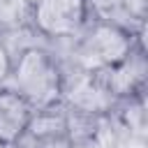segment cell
<instances>
[{
  "instance_id": "obj_2",
  "label": "cell",
  "mask_w": 148,
  "mask_h": 148,
  "mask_svg": "<svg viewBox=\"0 0 148 148\" xmlns=\"http://www.w3.org/2000/svg\"><path fill=\"white\" fill-rule=\"evenodd\" d=\"M72 42V67L76 69H106L120 62L139 42H143V32H132L113 21L90 16L86 25Z\"/></svg>"
},
{
  "instance_id": "obj_3",
  "label": "cell",
  "mask_w": 148,
  "mask_h": 148,
  "mask_svg": "<svg viewBox=\"0 0 148 148\" xmlns=\"http://www.w3.org/2000/svg\"><path fill=\"white\" fill-rule=\"evenodd\" d=\"M88 18V0H30L28 7L32 32L49 42L74 39Z\"/></svg>"
},
{
  "instance_id": "obj_7",
  "label": "cell",
  "mask_w": 148,
  "mask_h": 148,
  "mask_svg": "<svg viewBox=\"0 0 148 148\" xmlns=\"http://www.w3.org/2000/svg\"><path fill=\"white\" fill-rule=\"evenodd\" d=\"M90 16L113 21L132 32H143L146 0H88Z\"/></svg>"
},
{
  "instance_id": "obj_4",
  "label": "cell",
  "mask_w": 148,
  "mask_h": 148,
  "mask_svg": "<svg viewBox=\"0 0 148 148\" xmlns=\"http://www.w3.org/2000/svg\"><path fill=\"white\" fill-rule=\"evenodd\" d=\"M97 74L118 104L127 99H143L146 81H148V60H146L143 42H139L120 62L106 69H97Z\"/></svg>"
},
{
  "instance_id": "obj_9",
  "label": "cell",
  "mask_w": 148,
  "mask_h": 148,
  "mask_svg": "<svg viewBox=\"0 0 148 148\" xmlns=\"http://www.w3.org/2000/svg\"><path fill=\"white\" fill-rule=\"evenodd\" d=\"M12 148H32V143H30V141H25V139H21V141H18L16 146H12Z\"/></svg>"
},
{
  "instance_id": "obj_10",
  "label": "cell",
  "mask_w": 148,
  "mask_h": 148,
  "mask_svg": "<svg viewBox=\"0 0 148 148\" xmlns=\"http://www.w3.org/2000/svg\"><path fill=\"white\" fill-rule=\"evenodd\" d=\"M0 148H7V146H5V143H0Z\"/></svg>"
},
{
  "instance_id": "obj_6",
  "label": "cell",
  "mask_w": 148,
  "mask_h": 148,
  "mask_svg": "<svg viewBox=\"0 0 148 148\" xmlns=\"http://www.w3.org/2000/svg\"><path fill=\"white\" fill-rule=\"evenodd\" d=\"M23 139L30 141L32 148H72L65 127V106L58 104L35 111Z\"/></svg>"
},
{
  "instance_id": "obj_5",
  "label": "cell",
  "mask_w": 148,
  "mask_h": 148,
  "mask_svg": "<svg viewBox=\"0 0 148 148\" xmlns=\"http://www.w3.org/2000/svg\"><path fill=\"white\" fill-rule=\"evenodd\" d=\"M35 109L7 83L0 86V143H5L7 148L16 146L25 132L28 125L32 120Z\"/></svg>"
},
{
  "instance_id": "obj_8",
  "label": "cell",
  "mask_w": 148,
  "mask_h": 148,
  "mask_svg": "<svg viewBox=\"0 0 148 148\" xmlns=\"http://www.w3.org/2000/svg\"><path fill=\"white\" fill-rule=\"evenodd\" d=\"M12 62H14V53H12V49L7 46L5 37L0 35V86L7 83L9 72H12Z\"/></svg>"
},
{
  "instance_id": "obj_1",
  "label": "cell",
  "mask_w": 148,
  "mask_h": 148,
  "mask_svg": "<svg viewBox=\"0 0 148 148\" xmlns=\"http://www.w3.org/2000/svg\"><path fill=\"white\" fill-rule=\"evenodd\" d=\"M65 67L44 46L30 44L14 53L7 86L14 88L35 111L62 104Z\"/></svg>"
}]
</instances>
